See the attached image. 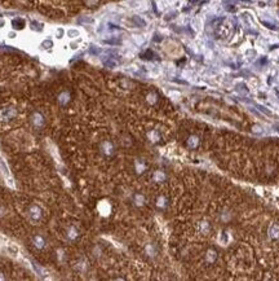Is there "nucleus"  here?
<instances>
[{"label":"nucleus","instance_id":"obj_1","mask_svg":"<svg viewBox=\"0 0 279 281\" xmlns=\"http://www.w3.org/2000/svg\"><path fill=\"white\" fill-rule=\"evenodd\" d=\"M67 35H69L70 38H75V36H78V35H79V31H78V30H75V29H71V30H69V31H67Z\"/></svg>","mask_w":279,"mask_h":281},{"label":"nucleus","instance_id":"obj_2","mask_svg":"<svg viewBox=\"0 0 279 281\" xmlns=\"http://www.w3.org/2000/svg\"><path fill=\"white\" fill-rule=\"evenodd\" d=\"M43 45L45 47V48H48V47H52V45H53V44H52V40H48V39L44 40V42H43Z\"/></svg>","mask_w":279,"mask_h":281},{"label":"nucleus","instance_id":"obj_3","mask_svg":"<svg viewBox=\"0 0 279 281\" xmlns=\"http://www.w3.org/2000/svg\"><path fill=\"white\" fill-rule=\"evenodd\" d=\"M62 34H63V30H62V29H59V30H57V32H56V35H57V38H62Z\"/></svg>","mask_w":279,"mask_h":281},{"label":"nucleus","instance_id":"obj_4","mask_svg":"<svg viewBox=\"0 0 279 281\" xmlns=\"http://www.w3.org/2000/svg\"><path fill=\"white\" fill-rule=\"evenodd\" d=\"M9 38H16V34L14 32H9Z\"/></svg>","mask_w":279,"mask_h":281},{"label":"nucleus","instance_id":"obj_5","mask_svg":"<svg viewBox=\"0 0 279 281\" xmlns=\"http://www.w3.org/2000/svg\"><path fill=\"white\" fill-rule=\"evenodd\" d=\"M4 26V19H0V27H3Z\"/></svg>","mask_w":279,"mask_h":281}]
</instances>
